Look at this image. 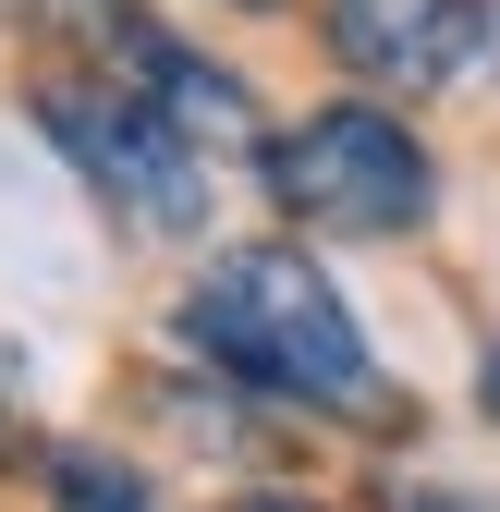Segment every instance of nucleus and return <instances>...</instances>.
Wrapping results in <instances>:
<instances>
[{"instance_id": "5", "label": "nucleus", "mask_w": 500, "mask_h": 512, "mask_svg": "<svg viewBox=\"0 0 500 512\" xmlns=\"http://www.w3.org/2000/svg\"><path fill=\"white\" fill-rule=\"evenodd\" d=\"M135 74H147L159 122H183V135H232V122H244V86L208 74V61H183V49H135Z\"/></svg>"}, {"instance_id": "9", "label": "nucleus", "mask_w": 500, "mask_h": 512, "mask_svg": "<svg viewBox=\"0 0 500 512\" xmlns=\"http://www.w3.org/2000/svg\"><path fill=\"white\" fill-rule=\"evenodd\" d=\"M244 512H318V500H244Z\"/></svg>"}, {"instance_id": "1", "label": "nucleus", "mask_w": 500, "mask_h": 512, "mask_svg": "<svg viewBox=\"0 0 500 512\" xmlns=\"http://www.w3.org/2000/svg\"><path fill=\"white\" fill-rule=\"evenodd\" d=\"M183 330H196L220 366L269 378V391H366V342H354V305L305 269V256L257 244V256H220L183 305Z\"/></svg>"}, {"instance_id": "6", "label": "nucleus", "mask_w": 500, "mask_h": 512, "mask_svg": "<svg viewBox=\"0 0 500 512\" xmlns=\"http://www.w3.org/2000/svg\"><path fill=\"white\" fill-rule=\"evenodd\" d=\"M49 476H61L74 512H147V476H122V464H98V452H61Z\"/></svg>"}, {"instance_id": "3", "label": "nucleus", "mask_w": 500, "mask_h": 512, "mask_svg": "<svg viewBox=\"0 0 500 512\" xmlns=\"http://www.w3.org/2000/svg\"><path fill=\"white\" fill-rule=\"evenodd\" d=\"M49 135L74 147L122 208H147L159 232H196L208 220V183H196V159L171 147L159 110H135V98H49Z\"/></svg>"}, {"instance_id": "7", "label": "nucleus", "mask_w": 500, "mask_h": 512, "mask_svg": "<svg viewBox=\"0 0 500 512\" xmlns=\"http://www.w3.org/2000/svg\"><path fill=\"white\" fill-rule=\"evenodd\" d=\"M403 512H476V500H452V488H415V500H403Z\"/></svg>"}, {"instance_id": "2", "label": "nucleus", "mask_w": 500, "mask_h": 512, "mask_svg": "<svg viewBox=\"0 0 500 512\" xmlns=\"http://www.w3.org/2000/svg\"><path fill=\"white\" fill-rule=\"evenodd\" d=\"M269 183L305 220H330V232H415L427 220V147L391 110H354V98L318 110V122H293L269 147Z\"/></svg>"}, {"instance_id": "8", "label": "nucleus", "mask_w": 500, "mask_h": 512, "mask_svg": "<svg viewBox=\"0 0 500 512\" xmlns=\"http://www.w3.org/2000/svg\"><path fill=\"white\" fill-rule=\"evenodd\" d=\"M476 391H488V415H500V342H488V366H476Z\"/></svg>"}, {"instance_id": "4", "label": "nucleus", "mask_w": 500, "mask_h": 512, "mask_svg": "<svg viewBox=\"0 0 500 512\" xmlns=\"http://www.w3.org/2000/svg\"><path fill=\"white\" fill-rule=\"evenodd\" d=\"M488 37L476 0H330V49L354 61V74H379V86H440L464 74Z\"/></svg>"}]
</instances>
